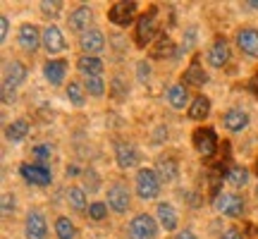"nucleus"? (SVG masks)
Here are the masks:
<instances>
[{
  "mask_svg": "<svg viewBox=\"0 0 258 239\" xmlns=\"http://www.w3.org/2000/svg\"><path fill=\"white\" fill-rule=\"evenodd\" d=\"M27 79V67L17 60L5 65V79H3V103L15 101V89Z\"/></svg>",
  "mask_w": 258,
  "mask_h": 239,
  "instance_id": "obj_1",
  "label": "nucleus"
},
{
  "mask_svg": "<svg viewBox=\"0 0 258 239\" xmlns=\"http://www.w3.org/2000/svg\"><path fill=\"white\" fill-rule=\"evenodd\" d=\"M158 192H160V177H158L156 170H148V167H141L137 172V194L148 201V199H156Z\"/></svg>",
  "mask_w": 258,
  "mask_h": 239,
  "instance_id": "obj_2",
  "label": "nucleus"
},
{
  "mask_svg": "<svg viewBox=\"0 0 258 239\" xmlns=\"http://www.w3.org/2000/svg\"><path fill=\"white\" fill-rule=\"evenodd\" d=\"M127 232H129V239H156L158 225L151 215L141 213V215H134V218H132Z\"/></svg>",
  "mask_w": 258,
  "mask_h": 239,
  "instance_id": "obj_3",
  "label": "nucleus"
},
{
  "mask_svg": "<svg viewBox=\"0 0 258 239\" xmlns=\"http://www.w3.org/2000/svg\"><path fill=\"white\" fill-rule=\"evenodd\" d=\"M158 31V10H148L144 17L139 19L137 24V46L139 48H146L151 41H153V36H156Z\"/></svg>",
  "mask_w": 258,
  "mask_h": 239,
  "instance_id": "obj_4",
  "label": "nucleus"
},
{
  "mask_svg": "<svg viewBox=\"0 0 258 239\" xmlns=\"http://www.w3.org/2000/svg\"><path fill=\"white\" fill-rule=\"evenodd\" d=\"M213 206L215 211L222 213V215H230V218H239L241 211H244V199L237 196V194H225L220 192L215 199H213Z\"/></svg>",
  "mask_w": 258,
  "mask_h": 239,
  "instance_id": "obj_5",
  "label": "nucleus"
},
{
  "mask_svg": "<svg viewBox=\"0 0 258 239\" xmlns=\"http://www.w3.org/2000/svg\"><path fill=\"white\" fill-rule=\"evenodd\" d=\"M194 146L203 158H213L218 151V137L211 127H199L194 132Z\"/></svg>",
  "mask_w": 258,
  "mask_h": 239,
  "instance_id": "obj_6",
  "label": "nucleus"
},
{
  "mask_svg": "<svg viewBox=\"0 0 258 239\" xmlns=\"http://www.w3.org/2000/svg\"><path fill=\"white\" fill-rule=\"evenodd\" d=\"M19 172H22V177H24L29 184H34V187H48V184L53 182L50 170H48L46 165H41V163H24V165L19 167Z\"/></svg>",
  "mask_w": 258,
  "mask_h": 239,
  "instance_id": "obj_7",
  "label": "nucleus"
},
{
  "mask_svg": "<svg viewBox=\"0 0 258 239\" xmlns=\"http://www.w3.org/2000/svg\"><path fill=\"white\" fill-rule=\"evenodd\" d=\"M137 3L134 0H129V3H115L108 12V19H110L112 24H117V27H127L132 19L137 17Z\"/></svg>",
  "mask_w": 258,
  "mask_h": 239,
  "instance_id": "obj_8",
  "label": "nucleus"
},
{
  "mask_svg": "<svg viewBox=\"0 0 258 239\" xmlns=\"http://www.w3.org/2000/svg\"><path fill=\"white\" fill-rule=\"evenodd\" d=\"M108 206H110L115 213H124L129 208V189L127 184L115 182L108 189Z\"/></svg>",
  "mask_w": 258,
  "mask_h": 239,
  "instance_id": "obj_9",
  "label": "nucleus"
},
{
  "mask_svg": "<svg viewBox=\"0 0 258 239\" xmlns=\"http://www.w3.org/2000/svg\"><path fill=\"white\" fill-rule=\"evenodd\" d=\"M24 232H27V239H46L48 234L46 218L38 211H29L27 222H24Z\"/></svg>",
  "mask_w": 258,
  "mask_h": 239,
  "instance_id": "obj_10",
  "label": "nucleus"
},
{
  "mask_svg": "<svg viewBox=\"0 0 258 239\" xmlns=\"http://www.w3.org/2000/svg\"><path fill=\"white\" fill-rule=\"evenodd\" d=\"M208 63L213 67H225L230 63V43L225 38H215L208 48Z\"/></svg>",
  "mask_w": 258,
  "mask_h": 239,
  "instance_id": "obj_11",
  "label": "nucleus"
},
{
  "mask_svg": "<svg viewBox=\"0 0 258 239\" xmlns=\"http://www.w3.org/2000/svg\"><path fill=\"white\" fill-rule=\"evenodd\" d=\"M115 158H117V165L122 170H129V167H134L139 163V151L134 148V144H115Z\"/></svg>",
  "mask_w": 258,
  "mask_h": 239,
  "instance_id": "obj_12",
  "label": "nucleus"
},
{
  "mask_svg": "<svg viewBox=\"0 0 258 239\" xmlns=\"http://www.w3.org/2000/svg\"><path fill=\"white\" fill-rule=\"evenodd\" d=\"M41 43H43V36L38 34V29L34 24H22L19 27V46L24 48V50L34 53Z\"/></svg>",
  "mask_w": 258,
  "mask_h": 239,
  "instance_id": "obj_13",
  "label": "nucleus"
},
{
  "mask_svg": "<svg viewBox=\"0 0 258 239\" xmlns=\"http://www.w3.org/2000/svg\"><path fill=\"white\" fill-rule=\"evenodd\" d=\"M237 46L246 55L258 57V31L256 29H239L237 31Z\"/></svg>",
  "mask_w": 258,
  "mask_h": 239,
  "instance_id": "obj_14",
  "label": "nucleus"
},
{
  "mask_svg": "<svg viewBox=\"0 0 258 239\" xmlns=\"http://www.w3.org/2000/svg\"><path fill=\"white\" fill-rule=\"evenodd\" d=\"M182 82L189 84V86H203V84H208V74H206V70L201 67V60H199V57H194L191 65L184 70Z\"/></svg>",
  "mask_w": 258,
  "mask_h": 239,
  "instance_id": "obj_15",
  "label": "nucleus"
},
{
  "mask_svg": "<svg viewBox=\"0 0 258 239\" xmlns=\"http://www.w3.org/2000/svg\"><path fill=\"white\" fill-rule=\"evenodd\" d=\"M79 46L86 55H93V53H101L103 48H105V36H103L98 29H91V31H86L79 41Z\"/></svg>",
  "mask_w": 258,
  "mask_h": 239,
  "instance_id": "obj_16",
  "label": "nucleus"
},
{
  "mask_svg": "<svg viewBox=\"0 0 258 239\" xmlns=\"http://www.w3.org/2000/svg\"><path fill=\"white\" fill-rule=\"evenodd\" d=\"M43 46H46L48 53H60V50H64V36L55 24H48V27L43 29Z\"/></svg>",
  "mask_w": 258,
  "mask_h": 239,
  "instance_id": "obj_17",
  "label": "nucleus"
},
{
  "mask_svg": "<svg viewBox=\"0 0 258 239\" xmlns=\"http://www.w3.org/2000/svg\"><path fill=\"white\" fill-rule=\"evenodd\" d=\"M222 122H225V127L230 132H241L249 125V112L241 110V108H232V110H227L222 115Z\"/></svg>",
  "mask_w": 258,
  "mask_h": 239,
  "instance_id": "obj_18",
  "label": "nucleus"
},
{
  "mask_svg": "<svg viewBox=\"0 0 258 239\" xmlns=\"http://www.w3.org/2000/svg\"><path fill=\"white\" fill-rule=\"evenodd\" d=\"M91 22H93V12L86 8V5L77 8L72 15H70V29H72V31H84V34H86V29H89ZM89 31H91V29H89Z\"/></svg>",
  "mask_w": 258,
  "mask_h": 239,
  "instance_id": "obj_19",
  "label": "nucleus"
},
{
  "mask_svg": "<svg viewBox=\"0 0 258 239\" xmlns=\"http://www.w3.org/2000/svg\"><path fill=\"white\" fill-rule=\"evenodd\" d=\"M43 74L53 86H60L64 82V74H67V63L64 60H48L43 67Z\"/></svg>",
  "mask_w": 258,
  "mask_h": 239,
  "instance_id": "obj_20",
  "label": "nucleus"
},
{
  "mask_svg": "<svg viewBox=\"0 0 258 239\" xmlns=\"http://www.w3.org/2000/svg\"><path fill=\"white\" fill-rule=\"evenodd\" d=\"M156 172L160 177V182H172L177 177V160L170 156H160L156 160Z\"/></svg>",
  "mask_w": 258,
  "mask_h": 239,
  "instance_id": "obj_21",
  "label": "nucleus"
},
{
  "mask_svg": "<svg viewBox=\"0 0 258 239\" xmlns=\"http://www.w3.org/2000/svg\"><path fill=\"white\" fill-rule=\"evenodd\" d=\"M156 215H158V222L163 225V230L167 232H172L177 227V211L170 206V203H158V208H156Z\"/></svg>",
  "mask_w": 258,
  "mask_h": 239,
  "instance_id": "obj_22",
  "label": "nucleus"
},
{
  "mask_svg": "<svg viewBox=\"0 0 258 239\" xmlns=\"http://www.w3.org/2000/svg\"><path fill=\"white\" fill-rule=\"evenodd\" d=\"M77 67H79V72H82L84 77H101L103 74V60L96 55H82L79 63H77Z\"/></svg>",
  "mask_w": 258,
  "mask_h": 239,
  "instance_id": "obj_23",
  "label": "nucleus"
},
{
  "mask_svg": "<svg viewBox=\"0 0 258 239\" xmlns=\"http://www.w3.org/2000/svg\"><path fill=\"white\" fill-rule=\"evenodd\" d=\"M186 101H189V93H186V86L184 84H172L170 89H167V103L172 105V108H184Z\"/></svg>",
  "mask_w": 258,
  "mask_h": 239,
  "instance_id": "obj_24",
  "label": "nucleus"
},
{
  "mask_svg": "<svg viewBox=\"0 0 258 239\" xmlns=\"http://www.w3.org/2000/svg\"><path fill=\"white\" fill-rule=\"evenodd\" d=\"M211 112V98L206 96H196L189 105V119H206Z\"/></svg>",
  "mask_w": 258,
  "mask_h": 239,
  "instance_id": "obj_25",
  "label": "nucleus"
},
{
  "mask_svg": "<svg viewBox=\"0 0 258 239\" xmlns=\"http://www.w3.org/2000/svg\"><path fill=\"white\" fill-rule=\"evenodd\" d=\"M27 134H29L27 119H15V122L8 125V129H5V137H8V141H12V144H19L22 139H27Z\"/></svg>",
  "mask_w": 258,
  "mask_h": 239,
  "instance_id": "obj_26",
  "label": "nucleus"
},
{
  "mask_svg": "<svg viewBox=\"0 0 258 239\" xmlns=\"http://www.w3.org/2000/svg\"><path fill=\"white\" fill-rule=\"evenodd\" d=\"M225 180H227L232 187H244V184L249 182V170L241 167V165H234L225 172Z\"/></svg>",
  "mask_w": 258,
  "mask_h": 239,
  "instance_id": "obj_27",
  "label": "nucleus"
},
{
  "mask_svg": "<svg viewBox=\"0 0 258 239\" xmlns=\"http://www.w3.org/2000/svg\"><path fill=\"white\" fill-rule=\"evenodd\" d=\"M172 53H175V43H172L167 36H160V41L151 48V57H167V55H172Z\"/></svg>",
  "mask_w": 258,
  "mask_h": 239,
  "instance_id": "obj_28",
  "label": "nucleus"
},
{
  "mask_svg": "<svg viewBox=\"0 0 258 239\" xmlns=\"http://www.w3.org/2000/svg\"><path fill=\"white\" fill-rule=\"evenodd\" d=\"M55 234L57 239H74L77 230H74V225L70 218H57L55 220Z\"/></svg>",
  "mask_w": 258,
  "mask_h": 239,
  "instance_id": "obj_29",
  "label": "nucleus"
},
{
  "mask_svg": "<svg viewBox=\"0 0 258 239\" xmlns=\"http://www.w3.org/2000/svg\"><path fill=\"white\" fill-rule=\"evenodd\" d=\"M67 199H70V206H72L74 211H84L86 208V192H84L82 187H72L70 194H67Z\"/></svg>",
  "mask_w": 258,
  "mask_h": 239,
  "instance_id": "obj_30",
  "label": "nucleus"
},
{
  "mask_svg": "<svg viewBox=\"0 0 258 239\" xmlns=\"http://www.w3.org/2000/svg\"><path fill=\"white\" fill-rule=\"evenodd\" d=\"M84 89L91 93V96H103L105 93V82H103L101 77H86V82H84Z\"/></svg>",
  "mask_w": 258,
  "mask_h": 239,
  "instance_id": "obj_31",
  "label": "nucleus"
},
{
  "mask_svg": "<svg viewBox=\"0 0 258 239\" xmlns=\"http://www.w3.org/2000/svg\"><path fill=\"white\" fill-rule=\"evenodd\" d=\"M67 98L74 103V105H84V86L79 82H70L67 86Z\"/></svg>",
  "mask_w": 258,
  "mask_h": 239,
  "instance_id": "obj_32",
  "label": "nucleus"
},
{
  "mask_svg": "<svg viewBox=\"0 0 258 239\" xmlns=\"http://www.w3.org/2000/svg\"><path fill=\"white\" fill-rule=\"evenodd\" d=\"M60 10H62V3H60V0H53V3H50V0H43V3H41V12H43L46 17H55Z\"/></svg>",
  "mask_w": 258,
  "mask_h": 239,
  "instance_id": "obj_33",
  "label": "nucleus"
},
{
  "mask_svg": "<svg viewBox=\"0 0 258 239\" xmlns=\"http://www.w3.org/2000/svg\"><path fill=\"white\" fill-rule=\"evenodd\" d=\"M108 215V206L105 203H91L89 206V218L91 220H103Z\"/></svg>",
  "mask_w": 258,
  "mask_h": 239,
  "instance_id": "obj_34",
  "label": "nucleus"
},
{
  "mask_svg": "<svg viewBox=\"0 0 258 239\" xmlns=\"http://www.w3.org/2000/svg\"><path fill=\"white\" fill-rule=\"evenodd\" d=\"M15 206H17L15 194H3V215H5V218H10V215L15 213Z\"/></svg>",
  "mask_w": 258,
  "mask_h": 239,
  "instance_id": "obj_35",
  "label": "nucleus"
},
{
  "mask_svg": "<svg viewBox=\"0 0 258 239\" xmlns=\"http://www.w3.org/2000/svg\"><path fill=\"white\" fill-rule=\"evenodd\" d=\"M34 158H36L41 165H46L48 158H50V146H36L34 148Z\"/></svg>",
  "mask_w": 258,
  "mask_h": 239,
  "instance_id": "obj_36",
  "label": "nucleus"
},
{
  "mask_svg": "<svg viewBox=\"0 0 258 239\" xmlns=\"http://www.w3.org/2000/svg\"><path fill=\"white\" fill-rule=\"evenodd\" d=\"M137 72H139V79L146 84V79H148V74H151V67H148V63L146 60H141L139 63V67H137Z\"/></svg>",
  "mask_w": 258,
  "mask_h": 239,
  "instance_id": "obj_37",
  "label": "nucleus"
},
{
  "mask_svg": "<svg viewBox=\"0 0 258 239\" xmlns=\"http://www.w3.org/2000/svg\"><path fill=\"white\" fill-rule=\"evenodd\" d=\"M220 239H244V234H241L237 227H230V230H225L222 232V237Z\"/></svg>",
  "mask_w": 258,
  "mask_h": 239,
  "instance_id": "obj_38",
  "label": "nucleus"
},
{
  "mask_svg": "<svg viewBox=\"0 0 258 239\" xmlns=\"http://www.w3.org/2000/svg\"><path fill=\"white\" fill-rule=\"evenodd\" d=\"M8 29H10V19L8 17H0V38H3V41L8 38Z\"/></svg>",
  "mask_w": 258,
  "mask_h": 239,
  "instance_id": "obj_39",
  "label": "nucleus"
},
{
  "mask_svg": "<svg viewBox=\"0 0 258 239\" xmlns=\"http://www.w3.org/2000/svg\"><path fill=\"white\" fill-rule=\"evenodd\" d=\"M177 239H196V234H194L191 230H184V232H179V234H177Z\"/></svg>",
  "mask_w": 258,
  "mask_h": 239,
  "instance_id": "obj_40",
  "label": "nucleus"
},
{
  "mask_svg": "<svg viewBox=\"0 0 258 239\" xmlns=\"http://www.w3.org/2000/svg\"><path fill=\"white\" fill-rule=\"evenodd\" d=\"M251 91H253V93H258V74H256V77H253V79H251Z\"/></svg>",
  "mask_w": 258,
  "mask_h": 239,
  "instance_id": "obj_41",
  "label": "nucleus"
},
{
  "mask_svg": "<svg viewBox=\"0 0 258 239\" xmlns=\"http://www.w3.org/2000/svg\"><path fill=\"white\" fill-rule=\"evenodd\" d=\"M67 175H77V165H70V167H67Z\"/></svg>",
  "mask_w": 258,
  "mask_h": 239,
  "instance_id": "obj_42",
  "label": "nucleus"
},
{
  "mask_svg": "<svg viewBox=\"0 0 258 239\" xmlns=\"http://www.w3.org/2000/svg\"><path fill=\"white\" fill-rule=\"evenodd\" d=\"M246 5H251V8H253V10H258V0H249Z\"/></svg>",
  "mask_w": 258,
  "mask_h": 239,
  "instance_id": "obj_43",
  "label": "nucleus"
},
{
  "mask_svg": "<svg viewBox=\"0 0 258 239\" xmlns=\"http://www.w3.org/2000/svg\"><path fill=\"white\" fill-rule=\"evenodd\" d=\"M256 199H258V187H256Z\"/></svg>",
  "mask_w": 258,
  "mask_h": 239,
  "instance_id": "obj_44",
  "label": "nucleus"
},
{
  "mask_svg": "<svg viewBox=\"0 0 258 239\" xmlns=\"http://www.w3.org/2000/svg\"><path fill=\"white\" fill-rule=\"evenodd\" d=\"M256 172H258V163H256Z\"/></svg>",
  "mask_w": 258,
  "mask_h": 239,
  "instance_id": "obj_45",
  "label": "nucleus"
}]
</instances>
